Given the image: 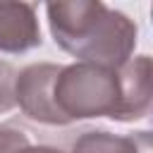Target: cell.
Here are the masks:
<instances>
[{"instance_id":"cell-1","label":"cell","mask_w":153,"mask_h":153,"mask_svg":"<svg viewBox=\"0 0 153 153\" xmlns=\"http://www.w3.org/2000/svg\"><path fill=\"white\" fill-rule=\"evenodd\" d=\"M55 43L79 57V62L120 69L131 60L136 45V24L124 12L98 0H72L45 5Z\"/></svg>"},{"instance_id":"cell-2","label":"cell","mask_w":153,"mask_h":153,"mask_svg":"<svg viewBox=\"0 0 153 153\" xmlns=\"http://www.w3.org/2000/svg\"><path fill=\"white\" fill-rule=\"evenodd\" d=\"M117 98L120 84L115 69L91 62H74L62 67L57 74L55 103L69 122L110 117L117 108Z\"/></svg>"},{"instance_id":"cell-3","label":"cell","mask_w":153,"mask_h":153,"mask_svg":"<svg viewBox=\"0 0 153 153\" xmlns=\"http://www.w3.org/2000/svg\"><path fill=\"white\" fill-rule=\"evenodd\" d=\"M60 69L62 65L53 62H36L19 69L14 79V100L29 120L53 127L69 124V120L60 112L55 103V81Z\"/></svg>"},{"instance_id":"cell-4","label":"cell","mask_w":153,"mask_h":153,"mask_svg":"<svg viewBox=\"0 0 153 153\" xmlns=\"http://www.w3.org/2000/svg\"><path fill=\"white\" fill-rule=\"evenodd\" d=\"M120 98L112 110V120L134 122L153 112V57L136 55L117 69Z\"/></svg>"},{"instance_id":"cell-5","label":"cell","mask_w":153,"mask_h":153,"mask_svg":"<svg viewBox=\"0 0 153 153\" xmlns=\"http://www.w3.org/2000/svg\"><path fill=\"white\" fill-rule=\"evenodd\" d=\"M41 45L36 7L29 2H0V53H26Z\"/></svg>"},{"instance_id":"cell-6","label":"cell","mask_w":153,"mask_h":153,"mask_svg":"<svg viewBox=\"0 0 153 153\" xmlns=\"http://www.w3.org/2000/svg\"><path fill=\"white\" fill-rule=\"evenodd\" d=\"M69 153H139L131 136H117L103 129H88L72 143Z\"/></svg>"},{"instance_id":"cell-7","label":"cell","mask_w":153,"mask_h":153,"mask_svg":"<svg viewBox=\"0 0 153 153\" xmlns=\"http://www.w3.org/2000/svg\"><path fill=\"white\" fill-rule=\"evenodd\" d=\"M0 153H65V151L50 143H31L24 129L2 124L0 127Z\"/></svg>"},{"instance_id":"cell-8","label":"cell","mask_w":153,"mask_h":153,"mask_svg":"<svg viewBox=\"0 0 153 153\" xmlns=\"http://www.w3.org/2000/svg\"><path fill=\"white\" fill-rule=\"evenodd\" d=\"M14 79H17V72L10 62H0V115L2 112H10L17 100H14Z\"/></svg>"},{"instance_id":"cell-9","label":"cell","mask_w":153,"mask_h":153,"mask_svg":"<svg viewBox=\"0 0 153 153\" xmlns=\"http://www.w3.org/2000/svg\"><path fill=\"white\" fill-rule=\"evenodd\" d=\"M129 136L134 139L139 153H153V131H134Z\"/></svg>"},{"instance_id":"cell-10","label":"cell","mask_w":153,"mask_h":153,"mask_svg":"<svg viewBox=\"0 0 153 153\" xmlns=\"http://www.w3.org/2000/svg\"><path fill=\"white\" fill-rule=\"evenodd\" d=\"M151 14H153V7H151Z\"/></svg>"}]
</instances>
